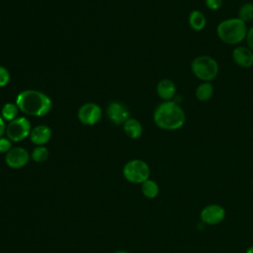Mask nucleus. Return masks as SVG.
<instances>
[{"instance_id": "f257e3e1", "label": "nucleus", "mask_w": 253, "mask_h": 253, "mask_svg": "<svg viewBox=\"0 0 253 253\" xmlns=\"http://www.w3.org/2000/svg\"><path fill=\"white\" fill-rule=\"evenodd\" d=\"M155 125L165 130L181 128L186 122V115L182 107L175 101H164L159 104L153 114Z\"/></svg>"}, {"instance_id": "f03ea898", "label": "nucleus", "mask_w": 253, "mask_h": 253, "mask_svg": "<svg viewBox=\"0 0 253 253\" xmlns=\"http://www.w3.org/2000/svg\"><path fill=\"white\" fill-rule=\"evenodd\" d=\"M16 105L24 114L42 117L50 111L51 100L40 91L26 90L17 96Z\"/></svg>"}, {"instance_id": "7ed1b4c3", "label": "nucleus", "mask_w": 253, "mask_h": 253, "mask_svg": "<svg viewBox=\"0 0 253 253\" xmlns=\"http://www.w3.org/2000/svg\"><path fill=\"white\" fill-rule=\"evenodd\" d=\"M246 23L241 21L239 18H229L221 21L216 27V35L218 39L231 45H236L242 42L247 34Z\"/></svg>"}, {"instance_id": "20e7f679", "label": "nucleus", "mask_w": 253, "mask_h": 253, "mask_svg": "<svg viewBox=\"0 0 253 253\" xmlns=\"http://www.w3.org/2000/svg\"><path fill=\"white\" fill-rule=\"evenodd\" d=\"M218 63L210 55H199L191 62L193 74L203 82H211L218 74Z\"/></svg>"}, {"instance_id": "39448f33", "label": "nucleus", "mask_w": 253, "mask_h": 253, "mask_svg": "<svg viewBox=\"0 0 253 253\" xmlns=\"http://www.w3.org/2000/svg\"><path fill=\"white\" fill-rule=\"evenodd\" d=\"M123 175L130 183L142 184L149 179L150 168L148 164L140 159H132L124 166Z\"/></svg>"}, {"instance_id": "423d86ee", "label": "nucleus", "mask_w": 253, "mask_h": 253, "mask_svg": "<svg viewBox=\"0 0 253 253\" xmlns=\"http://www.w3.org/2000/svg\"><path fill=\"white\" fill-rule=\"evenodd\" d=\"M31 124L25 117L16 118L11 121L6 127L7 137L14 142L22 141L31 133Z\"/></svg>"}, {"instance_id": "0eeeda50", "label": "nucleus", "mask_w": 253, "mask_h": 253, "mask_svg": "<svg viewBox=\"0 0 253 253\" xmlns=\"http://www.w3.org/2000/svg\"><path fill=\"white\" fill-rule=\"evenodd\" d=\"M225 217V210L217 204H211L203 208L200 212V218L203 223L208 225H216Z\"/></svg>"}, {"instance_id": "6e6552de", "label": "nucleus", "mask_w": 253, "mask_h": 253, "mask_svg": "<svg viewBox=\"0 0 253 253\" xmlns=\"http://www.w3.org/2000/svg\"><path fill=\"white\" fill-rule=\"evenodd\" d=\"M101 117L102 110L95 103H86L82 105L78 111V119L84 125H95L99 122Z\"/></svg>"}, {"instance_id": "1a4fd4ad", "label": "nucleus", "mask_w": 253, "mask_h": 253, "mask_svg": "<svg viewBox=\"0 0 253 253\" xmlns=\"http://www.w3.org/2000/svg\"><path fill=\"white\" fill-rule=\"evenodd\" d=\"M30 160V154L27 149L23 147H13L6 153L5 162L13 169H20L27 165Z\"/></svg>"}, {"instance_id": "9d476101", "label": "nucleus", "mask_w": 253, "mask_h": 253, "mask_svg": "<svg viewBox=\"0 0 253 253\" xmlns=\"http://www.w3.org/2000/svg\"><path fill=\"white\" fill-rule=\"evenodd\" d=\"M109 119L116 125L125 124L126 120L129 119L128 109L119 102H112L107 110Z\"/></svg>"}, {"instance_id": "9b49d317", "label": "nucleus", "mask_w": 253, "mask_h": 253, "mask_svg": "<svg viewBox=\"0 0 253 253\" xmlns=\"http://www.w3.org/2000/svg\"><path fill=\"white\" fill-rule=\"evenodd\" d=\"M232 59L242 68H250L253 65V51L244 45H237L232 50Z\"/></svg>"}, {"instance_id": "f8f14e48", "label": "nucleus", "mask_w": 253, "mask_h": 253, "mask_svg": "<svg viewBox=\"0 0 253 253\" xmlns=\"http://www.w3.org/2000/svg\"><path fill=\"white\" fill-rule=\"evenodd\" d=\"M50 137H51V129L47 126H42V125L34 127L30 133L31 141L38 146L44 145L46 142H48Z\"/></svg>"}, {"instance_id": "ddd939ff", "label": "nucleus", "mask_w": 253, "mask_h": 253, "mask_svg": "<svg viewBox=\"0 0 253 253\" xmlns=\"http://www.w3.org/2000/svg\"><path fill=\"white\" fill-rule=\"evenodd\" d=\"M157 95L164 101H171L176 94V85L170 79H163L156 87Z\"/></svg>"}, {"instance_id": "4468645a", "label": "nucleus", "mask_w": 253, "mask_h": 253, "mask_svg": "<svg viewBox=\"0 0 253 253\" xmlns=\"http://www.w3.org/2000/svg\"><path fill=\"white\" fill-rule=\"evenodd\" d=\"M189 25L192 30L201 32L207 25V18L200 10H193L189 15Z\"/></svg>"}, {"instance_id": "2eb2a0df", "label": "nucleus", "mask_w": 253, "mask_h": 253, "mask_svg": "<svg viewBox=\"0 0 253 253\" xmlns=\"http://www.w3.org/2000/svg\"><path fill=\"white\" fill-rule=\"evenodd\" d=\"M124 129L126 134L132 139H136L142 134V126L135 119L129 118L128 120H126L124 124Z\"/></svg>"}, {"instance_id": "dca6fc26", "label": "nucleus", "mask_w": 253, "mask_h": 253, "mask_svg": "<svg viewBox=\"0 0 253 253\" xmlns=\"http://www.w3.org/2000/svg\"><path fill=\"white\" fill-rule=\"evenodd\" d=\"M213 90V85L211 82H203L196 88L195 96L199 101L207 102L212 97Z\"/></svg>"}, {"instance_id": "f3484780", "label": "nucleus", "mask_w": 253, "mask_h": 253, "mask_svg": "<svg viewBox=\"0 0 253 253\" xmlns=\"http://www.w3.org/2000/svg\"><path fill=\"white\" fill-rule=\"evenodd\" d=\"M141 192L144 197L148 199H154L159 194V186L154 180L147 179L141 184Z\"/></svg>"}, {"instance_id": "a211bd4d", "label": "nucleus", "mask_w": 253, "mask_h": 253, "mask_svg": "<svg viewBox=\"0 0 253 253\" xmlns=\"http://www.w3.org/2000/svg\"><path fill=\"white\" fill-rule=\"evenodd\" d=\"M244 23L251 22L253 20V4L250 2L244 3L238 10V17Z\"/></svg>"}, {"instance_id": "6ab92c4d", "label": "nucleus", "mask_w": 253, "mask_h": 253, "mask_svg": "<svg viewBox=\"0 0 253 253\" xmlns=\"http://www.w3.org/2000/svg\"><path fill=\"white\" fill-rule=\"evenodd\" d=\"M19 112V108L16 104H12V103H7L3 106L2 111H1V115L2 118L6 121H13L16 119L17 115Z\"/></svg>"}, {"instance_id": "aec40b11", "label": "nucleus", "mask_w": 253, "mask_h": 253, "mask_svg": "<svg viewBox=\"0 0 253 253\" xmlns=\"http://www.w3.org/2000/svg\"><path fill=\"white\" fill-rule=\"evenodd\" d=\"M31 157L35 162H43L48 157V150L43 145L37 146L36 148H34L32 154H31Z\"/></svg>"}, {"instance_id": "412c9836", "label": "nucleus", "mask_w": 253, "mask_h": 253, "mask_svg": "<svg viewBox=\"0 0 253 253\" xmlns=\"http://www.w3.org/2000/svg\"><path fill=\"white\" fill-rule=\"evenodd\" d=\"M12 149V141L7 137H0V153H7Z\"/></svg>"}, {"instance_id": "4be33fe9", "label": "nucleus", "mask_w": 253, "mask_h": 253, "mask_svg": "<svg viewBox=\"0 0 253 253\" xmlns=\"http://www.w3.org/2000/svg\"><path fill=\"white\" fill-rule=\"evenodd\" d=\"M9 80H10L9 71L4 66L0 65V87L7 85Z\"/></svg>"}, {"instance_id": "5701e85b", "label": "nucleus", "mask_w": 253, "mask_h": 253, "mask_svg": "<svg viewBox=\"0 0 253 253\" xmlns=\"http://www.w3.org/2000/svg\"><path fill=\"white\" fill-rule=\"evenodd\" d=\"M222 2L223 0H205L206 6L212 11L218 10L222 6Z\"/></svg>"}, {"instance_id": "b1692460", "label": "nucleus", "mask_w": 253, "mask_h": 253, "mask_svg": "<svg viewBox=\"0 0 253 253\" xmlns=\"http://www.w3.org/2000/svg\"><path fill=\"white\" fill-rule=\"evenodd\" d=\"M247 46L253 51V27H251L250 29H248L247 34H246V38H245Z\"/></svg>"}, {"instance_id": "393cba45", "label": "nucleus", "mask_w": 253, "mask_h": 253, "mask_svg": "<svg viewBox=\"0 0 253 253\" xmlns=\"http://www.w3.org/2000/svg\"><path fill=\"white\" fill-rule=\"evenodd\" d=\"M6 130L5 128V123H4V119L0 116V137H2V135L4 134V131Z\"/></svg>"}, {"instance_id": "a878e982", "label": "nucleus", "mask_w": 253, "mask_h": 253, "mask_svg": "<svg viewBox=\"0 0 253 253\" xmlns=\"http://www.w3.org/2000/svg\"><path fill=\"white\" fill-rule=\"evenodd\" d=\"M246 253H253V245H251L250 247H248V248H247Z\"/></svg>"}, {"instance_id": "bb28decb", "label": "nucleus", "mask_w": 253, "mask_h": 253, "mask_svg": "<svg viewBox=\"0 0 253 253\" xmlns=\"http://www.w3.org/2000/svg\"><path fill=\"white\" fill-rule=\"evenodd\" d=\"M114 253H130V252H127V251H124V250H120V251H116Z\"/></svg>"}]
</instances>
